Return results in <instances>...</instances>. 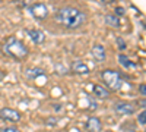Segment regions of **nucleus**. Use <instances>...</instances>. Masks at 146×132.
Returning a JSON list of instances; mask_svg holds the SVG:
<instances>
[{"mask_svg":"<svg viewBox=\"0 0 146 132\" xmlns=\"http://www.w3.org/2000/svg\"><path fill=\"white\" fill-rule=\"evenodd\" d=\"M85 131L86 132H101L102 131V123L96 116H91L86 123H85Z\"/></svg>","mask_w":146,"mask_h":132,"instance_id":"7","label":"nucleus"},{"mask_svg":"<svg viewBox=\"0 0 146 132\" xmlns=\"http://www.w3.org/2000/svg\"><path fill=\"white\" fill-rule=\"evenodd\" d=\"M115 43H117V47H118V49H120L121 52H124V50L127 49V44H126V40H124V38H121V37H117Z\"/></svg>","mask_w":146,"mask_h":132,"instance_id":"15","label":"nucleus"},{"mask_svg":"<svg viewBox=\"0 0 146 132\" xmlns=\"http://www.w3.org/2000/svg\"><path fill=\"white\" fill-rule=\"evenodd\" d=\"M114 109L117 113L120 115H124V116H130L136 112V106L133 103H129V101H120V103H115Z\"/></svg>","mask_w":146,"mask_h":132,"instance_id":"6","label":"nucleus"},{"mask_svg":"<svg viewBox=\"0 0 146 132\" xmlns=\"http://www.w3.org/2000/svg\"><path fill=\"white\" fill-rule=\"evenodd\" d=\"M0 119L5 122H10V123H18L21 122V113L15 109H10V107H3V109H0Z\"/></svg>","mask_w":146,"mask_h":132,"instance_id":"4","label":"nucleus"},{"mask_svg":"<svg viewBox=\"0 0 146 132\" xmlns=\"http://www.w3.org/2000/svg\"><path fill=\"white\" fill-rule=\"evenodd\" d=\"M104 22H105V25L111 27V28H118L120 27V19L115 15H105Z\"/></svg>","mask_w":146,"mask_h":132,"instance_id":"13","label":"nucleus"},{"mask_svg":"<svg viewBox=\"0 0 146 132\" xmlns=\"http://www.w3.org/2000/svg\"><path fill=\"white\" fill-rule=\"evenodd\" d=\"M28 10H29L31 16H34L35 19H40V21L45 19L48 16V13H50L47 5H44V3H34L28 7Z\"/></svg>","mask_w":146,"mask_h":132,"instance_id":"5","label":"nucleus"},{"mask_svg":"<svg viewBox=\"0 0 146 132\" xmlns=\"http://www.w3.org/2000/svg\"><path fill=\"white\" fill-rule=\"evenodd\" d=\"M94 95L96 98H101V100H105V98H108L110 97V92H108V90L105 88V87H102V85H100V84H95L94 85Z\"/></svg>","mask_w":146,"mask_h":132,"instance_id":"11","label":"nucleus"},{"mask_svg":"<svg viewBox=\"0 0 146 132\" xmlns=\"http://www.w3.org/2000/svg\"><path fill=\"white\" fill-rule=\"evenodd\" d=\"M101 132H113V131H101Z\"/></svg>","mask_w":146,"mask_h":132,"instance_id":"23","label":"nucleus"},{"mask_svg":"<svg viewBox=\"0 0 146 132\" xmlns=\"http://www.w3.org/2000/svg\"><path fill=\"white\" fill-rule=\"evenodd\" d=\"M54 110H56V112H57V110H62V106H60V104H58V106H54Z\"/></svg>","mask_w":146,"mask_h":132,"instance_id":"22","label":"nucleus"},{"mask_svg":"<svg viewBox=\"0 0 146 132\" xmlns=\"http://www.w3.org/2000/svg\"><path fill=\"white\" fill-rule=\"evenodd\" d=\"M139 92L146 97V84H140V85H139Z\"/></svg>","mask_w":146,"mask_h":132,"instance_id":"20","label":"nucleus"},{"mask_svg":"<svg viewBox=\"0 0 146 132\" xmlns=\"http://www.w3.org/2000/svg\"><path fill=\"white\" fill-rule=\"evenodd\" d=\"M114 15L118 18V16H124L126 15V9L124 7H121V6H117L115 9H114Z\"/></svg>","mask_w":146,"mask_h":132,"instance_id":"16","label":"nucleus"},{"mask_svg":"<svg viewBox=\"0 0 146 132\" xmlns=\"http://www.w3.org/2000/svg\"><path fill=\"white\" fill-rule=\"evenodd\" d=\"M139 106H140V107H146V98L139 100Z\"/></svg>","mask_w":146,"mask_h":132,"instance_id":"21","label":"nucleus"},{"mask_svg":"<svg viewBox=\"0 0 146 132\" xmlns=\"http://www.w3.org/2000/svg\"><path fill=\"white\" fill-rule=\"evenodd\" d=\"M3 52H5V54L16 59V60H23L29 53L27 44L16 37H9L3 43Z\"/></svg>","mask_w":146,"mask_h":132,"instance_id":"2","label":"nucleus"},{"mask_svg":"<svg viewBox=\"0 0 146 132\" xmlns=\"http://www.w3.org/2000/svg\"><path fill=\"white\" fill-rule=\"evenodd\" d=\"M143 27H145V28H146V22H143Z\"/></svg>","mask_w":146,"mask_h":132,"instance_id":"24","label":"nucleus"},{"mask_svg":"<svg viewBox=\"0 0 146 132\" xmlns=\"http://www.w3.org/2000/svg\"><path fill=\"white\" fill-rule=\"evenodd\" d=\"M72 72L78 75H88L89 74V68L86 63H83L82 60H75L72 63Z\"/></svg>","mask_w":146,"mask_h":132,"instance_id":"9","label":"nucleus"},{"mask_svg":"<svg viewBox=\"0 0 146 132\" xmlns=\"http://www.w3.org/2000/svg\"><path fill=\"white\" fill-rule=\"evenodd\" d=\"M42 75H44V70L41 68H31L25 70V76L28 79H36L38 76H42Z\"/></svg>","mask_w":146,"mask_h":132,"instance_id":"12","label":"nucleus"},{"mask_svg":"<svg viewBox=\"0 0 146 132\" xmlns=\"http://www.w3.org/2000/svg\"><path fill=\"white\" fill-rule=\"evenodd\" d=\"M0 132H21V129H18L16 126H3L0 128Z\"/></svg>","mask_w":146,"mask_h":132,"instance_id":"17","label":"nucleus"},{"mask_svg":"<svg viewBox=\"0 0 146 132\" xmlns=\"http://www.w3.org/2000/svg\"><path fill=\"white\" fill-rule=\"evenodd\" d=\"M28 35H29V38L35 43V44H41L44 40H45V35H44V32L42 31H40V29H28Z\"/></svg>","mask_w":146,"mask_h":132,"instance_id":"10","label":"nucleus"},{"mask_svg":"<svg viewBox=\"0 0 146 132\" xmlns=\"http://www.w3.org/2000/svg\"><path fill=\"white\" fill-rule=\"evenodd\" d=\"M0 2H2V0H0Z\"/></svg>","mask_w":146,"mask_h":132,"instance_id":"25","label":"nucleus"},{"mask_svg":"<svg viewBox=\"0 0 146 132\" xmlns=\"http://www.w3.org/2000/svg\"><path fill=\"white\" fill-rule=\"evenodd\" d=\"M91 53H92L94 60H96V62H104L107 59L105 49H104V46H101V44H95L91 49Z\"/></svg>","mask_w":146,"mask_h":132,"instance_id":"8","label":"nucleus"},{"mask_svg":"<svg viewBox=\"0 0 146 132\" xmlns=\"http://www.w3.org/2000/svg\"><path fill=\"white\" fill-rule=\"evenodd\" d=\"M86 12L75 7V6H64L60 7L54 13V21L67 29H76L86 22Z\"/></svg>","mask_w":146,"mask_h":132,"instance_id":"1","label":"nucleus"},{"mask_svg":"<svg viewBox=\"0 0 146 132\" xmlns=\"http://www.w3.org/2000/svg\"><path fill=\"white\" fill-rule=\"evenodd\" d=\"M101 78L105 82L107 88H110L111 91H118L123 87V78L117 70H104L101 74Z\"/></svg>","mask_w":146,"mask_h":132,"instance_id":"3","label":"nucleus"},{"mask_svg":"<svg viewBox=\"0 0 146 132\" xmlns=\"http://www.w3.org/2000/svg\"><path fill=\"white\" fill-rule=\"evenodd\" d=\"M57 122H58V119H57V117H54V116H53V117H48L47 121H45L47 126H54Z\"/></svg>","mask_w":146,"mask_h":132,"instance_id":"19","label":"nucleus"},{"mask_svg":"<svg viewBox=\"0 0 146 132\" xmlns=\"http://www.w3.org/2000/svg\"><path fill=\"white\" fill-rule=\"evenodd\" d=\"M137 122H139L140 125H146V109L137 116Z\"/></svg>","mask_w":146,"mask_h":132,"instance_id":"18","label":"nucleus"},{"mask_svg":"<svg viewBox=\"0 0 146 132\" xmlns=\"http://www.w3.org/2000/svg\"><path fill=\"white\" fill-rule=\"evenodd\" d=\"M118 62L123 65L124 68H127V69H129V68H130V69H136V68H137V65L133 63L130 59H129L127 56H124V54H118Z\"/></svg>","mask_w":146,"mask_h":132,"instance_id":"14","label":"nucleus"}]
</instances>
